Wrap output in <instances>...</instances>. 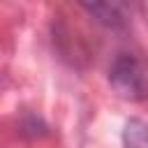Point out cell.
Masks as SVG:
<instances>
[{"label": "cell", "instance_id": "2", "mask_svg": "<svg viewBox=\"0 0 148 148\" xmlns=\"http://www.w3.org/2000/svg\"><path fill=\"white\" fill-rule=\"evenodd\" d=\"M88 16H92L99 25L125 32L130 28V0H76Z\"/></svg>", "mask_w": 148, "mask_h": 148}, {"label": "cell", "instance_id": "1", "mask_svg": "<svg viewBox=\"0 0 148 148\" xmlns=\"http://www.w3.org/2000/svg\"><path fill=\"white\" fill-rule=\"evenodd\" d=\"M109 83L125 99L136 102V99L148 97V74H146L143 65L139 62V58L132 53L116 56V60L111 62V69H109Z\"/></svg>", "mask_w": 148, "mask_h": 148}, {"label": "cell", "instance_id": "3", "mask_svg": "<svg viewBox=\"0 0 148 148\" xmlns=\"http://www.w3.org/2000/svg\"><path fill=\"white\" fill-rule=\"evenodd\" d=\"M123 148H148V123L132 118L123 130Z\"/></svg>", "mask_w": 148, "mask_h": 148}]
</instances>
